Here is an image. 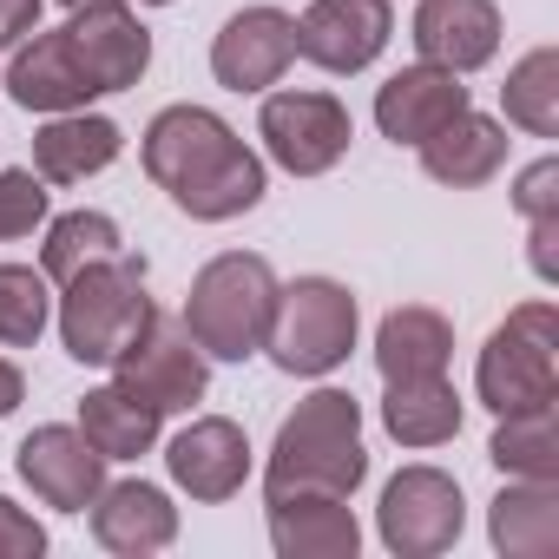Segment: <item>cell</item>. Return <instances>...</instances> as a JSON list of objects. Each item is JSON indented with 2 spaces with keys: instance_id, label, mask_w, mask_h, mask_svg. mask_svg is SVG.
I'll return each instance as SVG.
<instances>
[{
  "instance_id": "4dcf8cb0",
  "label": "cell",
  "mask_w": 559,
  "mask_h": 559,
  "mask_svg": "<svg viewBox=\"0 0 559 559\" xmlns=\"http://www.w3.org/2000/svg\"><path fill=\"white\" fill-rule=\"evenodd\" d=\"M513 211H520L526 224L559 217V158H533V165L513 178Z\"/></svg>"
},
{
  "instance_id": "7a4b0ae2",
  "label": "cell",
  "mask_w": 559,
  "mask_h": 559,
  "mask_svg": "<svg viewBox=\"0 0 559 559\" xmlns=\"http://www.w3.org/2000/svg\"><path fill=\"white\" fill-rule=\"evenodd\" d=\"M369 480V448H362V402L349 389H317L304 395L284 428H276L270 467H263V500L284 493H336L349 500Z\"/></svg>"
},
{
  "instance_id": "83f0119b",
  "label": "cell",
  "mask_w": 559,
  "mask_h": 559,
  "mask_svg": "<svg viewBox=\"0 0 559 559\" xmlns=\"http://www.w3.org/2000/svg\"><path fill=\"white\" fill-rule=\"evenodd\" d=\"M126 237L106 211H67L47 224V243H40V270H47V284H67L73 270L99 263V257H119Z\"/></svg>"
},
{
  "instance_id": "8d00e7d4",
  "label": "cell",
  "mask_w": 559,
  "mask_h": 559,
  "mask_svg": "<svg viewBox=\"0 0 559 559\" xmlns=\"http://www.w3.org/2000/svg\"><path fill=\"white\" fill-rule=\"evenodd\" d=\"M145 8H171V0H145Z\"/></svg>"
},
{
  "instance_id": "9c48e42d",
  "label": "cell",
  "mask_w": 559,
  "mask_h": 559,
  "mask_svg": "<svg viewBox=\"0 0 559 559\" xmlns=\"http://www.w3.org/2000/svg\"><path fill=\"white\" fill-rule=\"evenodd\" d=\"M376 526H382V546L402 552V559H435V552H448V546L461 539V526H467L461 480L441 474V467H402V474L382 487Z\"/></svg>"
},
{
  "instance_id": "4fadbf2b",
  "label": "cell",
  "mask_w": 559,
  "mask_h": 559,
  "mask_svg": "<svg viewBox=\"0 0 559 559\" xmlns=\"http://www.w3.org/2000/svg\"><path fill=\"white\" fill-rule=\"evenodd\" d=\"M297 60V21L284 8H243L211 40V73L230 93H270Z\"/></svg>"
},
{
  "instance_id": "7c38bea8",
  "label": "cell",
  "mask_w": 559,
  "mask_h": 559,
  "mask_svg": "<svg viewBox=\"0 0 559 559\" xmlns=\"http://www.w3.org/2000/svg\"><path fill=\"white\" fill-rule=\"evenodd\" d=\"M14 467H21V480L34 487V500L53 507V513H86V507L99 500V487H106V454H99L80 428H67V421L34 428V435L21 441Z\"/></svg>"
},
{
  "instance_id": "44dd1931",
  "label": "cell",
  "mask_w": 559,
  "mask_h": 559,
  "mask_svg": "<svg viewBox=\"0 0 559 559\" xmlns=\"http://www.w3.org/2000/svg\"><path fill=\"white\" fill-rule=\"evenodd\" d=\"M415 152H421V171H428L435 185L474 191V185H487V178L507 165V126L467 106V112H454L441 132H428Z\"/></svg>"
},
{
  "instance_id": "5bb4252c",
  "label": "cell",
  "mask_w": 559,
  "mask_h": 559,
  "mask_svg": "<svg viewBox=\"0 0 559 559\" xmlns=\"http://www.w3.org/2000/svg\"><path fill=\"white\" fill-rule=\"evenodd\" d=\"M165 467H171V480H178L191 500L217 507V500H230V493L250 480V441H243L237 421L204 415V421H191L185 435H171Z\"/></svg>"
},
{
  "instance_id": "7402d4cb",
  "label": "cell",
  "mask_w": 559,
  "mask_h": 559,
  "mask_svg": "<svg viewBox=\"0 0 559 559\" xmlns=\"http://www.w3.org/2000/svg\"><path fill=\"white\" fill-rule=\"evenodd\" d=\"M454 362V323L428 304H402L376 330V369L382 382H415V376H448Z\"/></svg>"
},
{
  "instance_id": "484cf974",
  "label": "cell",
  "mask_w": 559,
  "mask_h": 559,
  "mask_svg": "<svg viewBox=\"0 0 559 559\" xmlns=\"http://www.w3.org/2000/svg\"><path fill=\"white\" fill-rule=\"evenodd\" d=\"M487 461L507 480H559V415H552V402L526 408V415H500V428L487 441Z\"/></svg>"
},
{
  "instance_id": "e0dca14e",
  "label": "cell",
  "mask_w": 559,
  "mask_h": 559,
  "mask_svg": "<svg viewBox=\"0 0 559 559\" xmlns=\"http://www.w3.org/2000/svg\"><path fill=\"white\" fill-rule=\"evenodd\" d=\"M454 112H467V86H461V73H448V67H402L382 93H376V126H382V139H395V145H421L428 132H441Z\"/></svg>"
},
{
  "instance_id": "f1b7e54d",
  "label": "cell",
  "mask_w": 559,
  "mask_h": 559,
  "mask_svg": "<svg viewBox=\"0 0 559 559\" xmlns=\"http://www.w3.org/2000/svg\"><path fill=\"white\" fill-rule=\"evenodd\" d=\"M53 323V284L34 263H0V349H34Z\"/></svg>"
},
{
  "instance_id": "5b68a950",
  "label": "cell",
  "mask_w": 559,
  "mask_h": 559,
  "mask_svg": "<svg viewBox=\"0 0 559 559\" xmlns=\"http://www.w3.org/2000/svg\"><path fill=\"white\" fill-rule=\"evenodd\" d=\"M356 297L336 276H297V284H276V310H270V362L284 376H330L349 362L356 349Z\"/></svg>"
},
{
  "instance_id": "603a6c76",
  "label": "cell",
  "mask_w": 559,
  "mask_h": 559,
  "mask_svg": "<svg viewBox=\"0 0 559 559\" xmlns=\"http://www.w3.org/2000/svg\"><path fill=\"white\" fill-rule=\"evenodd\" d=\"M487 533L507 559L559 552V480H507L487 507Z\"/></svg>"
},
{
  "instance_id": "d6a6232c",
  "label": "cell",
  "mask_w": 559,
  "mask_h": 559,
  "mask_svg": "<svg viewBox=\"0 0 559 559\" xmlns=\"http://www.w3.org/2000/svg\"><path fill=\"white\" fill-rule=\"evenodd\" d=\"M526 257H533V276H539V284H559V217L526 224Z\"/></svg>"
},
{
  "instance_id": "9a60e30c",
  "label": "cell",
  "mask_w": 559,
  "mask_h": 559,
  "mask_svg": "<svg viewBox=\"0 0 559 559\" xmlns=\"http://www.w3.org/2000/svg\"><path fill=\"white\" fill-rule=\"evenodd\" d=\"M93 539L119 559H152L178 539V507L152 480H106L93 500Z\"/></svg>"
},
{
  "instance_id": "52a82bcc",
  "label": "cell",
  "mask_w": 559,
  "mask_h": 559,
  "mask_svg": "<svg viewBox=\"0 0 559 559\" xmlns=\"http://www.w3.org/2000/svg\"><path fill=\"white\" fill-rule=\"evenodd\" d=\"M257 139L263 152L284 165L290 178H323L343 165L356 126H349V106L336 93H270L263 112H257Z\"/></svg>"
},
{
  "instance_id": "277c9868",
  "label": "cell",
  "mask_w": 559,
  "mask_h": 559,
  "mask_svg": "<svg viewBox=\"0 0 559 559\" xmlns=\"http://www.w3.org/2000/svg\"><path fill=\"white\" fill-rule=\"evenodd\" d=\"M145 317H152V297H145V257L139 250L99 257L60 284V343L86 369H112Z\"/></svg>"
},
{
  "instance_id": "f546056e",
  "label": "cell",
  "mask_w": 559,
  "mask_h": 559,
  "mask_svg": "<svg viewBox=\"0 0 559 559\" xmlns=\"http://www.w3.org/2000/svg\"><path fill=\"white\" fill-rule=\"evenodd\" d=\"M47 224V178L40 171H0V243L34 237Z\"/></svg>"
},
{
  "instance_id": "d590c367",
  "label": "cell",
  "mask_w": 559,
  "mask_h": 559,
  "mask_svg": "<svg viewBox=\"0 0 559 559\" xmlns=\"http://www.w3.org/2000/svg\"><path fill=\"white\" fill-rule=\"evenodd\" d=\"M60 8H67V14H73V8H106V0H60Z\"/></svg>"
},
{
  "instance_id": "8fae6325",
  "label": "cell",
  "mask_w": 559,
  "mask_h": 559,
  "mask_svg": "<svg viewBox=\"0 0 559 559\" xmlns=\"http://www.w3.org/2000/svg\"><path fill=\"white\" fill-rule=\"evenodd\" d=\"M86 86L93 93H132L152 67V34L145 21L126 8V0H106V8H73V21L60 27Z\"/></svg>"
},
{
  "instance_id": "2e32d148",
  "label": "cell",
  "mask_w": 559,
  "mask_h": 559,
  "mask_svg": "<svg viewBox=\"0 0 559 559\" xmlns=\"http://www.w3.org/2000/svg\"><path fill=\"white\" fill-rule=\"evenodd\" d=\"M415 53L428 67H448V73H480L500 53V8L493 0H421Z\"/></svg>"
},
{
  "instance_id": "836d02e7",
  "label": "cell",
  "mask_w": 559,
  "mask_h": 559,
  "mask_svg": "<svg viewBox=\"0 0 559 559\" xmlns=\"http://www.w3.org/2000/svg\"><path fill=\"white\" fill-rule=\"evenodd\" d=\"M40 8L47 0H0V47H21L40 27Z\"/></svg>"
},
{
  "instance_id": "8992f818",
  "label": "cell",
  "mask_w": 559,
  "mask_h": 559,
  "mask_svg": "<svg viewBox=\"0 0 559 559\" xmlns=\"http://www.w3.org/2000/svg\"><path fill=\"white\" fill-rule=\"evenodd\" d=\"M474 389L493 415H526L559 402V310L552 304H520L480 349Z\"/></svg>"
},
{
  "instance_id": "6da1fadb",
  "label": "cell",
  "mask_w": 559,
  "mask_h": 559,
  "mask_svg": "<svg viewBox=\"0 0 559 559\" xmlns=\"http://www.w3.org/2000/svg\"><path fill=\"white\" fill-rule=\"evenodd\" d=\"M145 178L198 224H230L263 204V158L211 112V106H165L145 126Z\"/></svg>"
},
{
  "instance_id": "ffe728a7",
  "label": "cell",
  "mask_w": 559,
  "mask_h": 559,
  "mask_svg": "<svg viewBox=\"0 0 559 559\" xmlns=\"http://www.w3.org/2000/svg\"><path fill=\"white\" fill-rule=\"evenodd\" d=\"M119 145H126V132L112 119L86 112V106L80 112H47V126L34 132V171L47 185H86L93 171H106L119 158Z\"/></svg>"
},
{
  "instance_id": "ac0fdd59",
  "label": "cell",
  "mask_w": 559,
  "mask_h": 559,
  "mask_svg": "<svg viewBox=\"0 0 559 559\" xmlns=\"http://www.w3.org/2000/svg\"><path fill=\"white\" fill-rule=\"evenodd\" d=\"M270 546L284 559H356L362 526L336 493H284L270 500Z\"/></svg>"
},
{
  "instance_id": "4316f807",
  "label": "cell",
  "mask_w": 559,
  "mask_h": 559,
  "mask_svg": "<svg viewBox=\"0 0 559 559\" xmlns=\"http://www.w3.org/2000/svg\"><path fill=\"white\" fill-rule=\"evenodd\" d=\"M500 106H507V126H520L533 139H559V47H533L507 73Z\"/></svg>"
},
{
  "instance_id": "3957f363",
  "label": "cell",
  "mask_w": 559,
  "mask_h": 559,
  "mask_svg": "<svg viewBox=\"0 0 559 559\" xmlns=\"http://www.w3.org/2000/svg\"><path fill=\"white\" fill-rule=\"evenodd\" d=\"M270 310H276V270L257 250L211 257L185 290V330L211 362H250L270 336Z\"/></svg>"
},
{
  "instance_id": "30bf717a",
  "label": "cell",
  "mask_w": 559,
  "mask_h": 559,
  "mask_svg": "<svg viewBox=\"0 0 559 559\" xmlns=\"http://www.w3.org/2000/svg\"><path fill=\"white\" fill-rule=\"evenodd\" d=\"M395 34V8L389 0H310L304 21H297V53L323 73H362L382 60Z\"/></svg>"
},
{
  "instance_id": "d4e9b609",
  "label": "cell",
  "mask_w": 559,
  "mask_h": 559,
  "mask_svg": "<svg viewBox=\"0 0 559 559\" xmlns=\"http://www.w3.org/2000/svg\"><path fill=\"white\" fill-rule=\"evenodd\" d=\"M382 428L402 448H441L461 435V395L448 376H415V382H389L382 395Z\"/></svg>"
},
{
  "instance_id": "1f68e13d",
  "label": "cell",
  "mask_w": 559,
  "mask_h": 559,
  "mask_svg": "<svg viewBox=\"0 0 559 559\" xmlns=\"http://www.w3.org/2000/svg\"><path fill=\"white\" fill-rule=\"evenodd\" d=\"M40 552H47V526L0 493V559H40Z\"/></svg>"
},
{
  "instance_id": "cb8c5ba5",
  "label": "cell",
  "mask_w": 559,
  "mask_h": 559,
  "mask_svg": "<svg viewBox=\"0 0 559 559\" xmlns=\"http://www.w3.org/2000/svg\"><path fill=\"white\" fill-rule=\"evenodd\" d=\"M158 408L145 395H132L126 382H106V389H86L80 395V435L106 454V461H139L152 441H158Z\"/></svg>"
},
{
  "instance_id": "e575fe53",
  "label": "cell",
  "mask_w": 559,
  "mask_h": 559,
  "mask_svg": "<svg viewBox=\"0 0 559 559\" xmlns=\"http://www.w3.org/2000/svg\"><path fill=\"white\" fill-rule=\"evenodd\" d=\"M21 395H27V382H21V369L0 356V421H8L14 408H21Z\"/></svg>"
},
{
  "instance_id": "d6986e66",
  "label": "cell",
  "mask_w": 559,
  "mask_h": 559,
  "mask_svg": "<svg viewBox=\"0 0 559 559\" xmlns=\"http://www.w3.org/2000/svg\"><path fill=\"white\" fill-rule=\"evenodd\" d=\"M0 86H8L14 106H27V112H80L86 99H99V93L86 86V73H80V60H73V47H67L60 27H53V34L34 27V40L14 47L8 80H0Z\"/></svg>"
},
{
  "instance_id": "ba28073f",
  "label": "cell",
  "mask_w": 559,
  "mask_h": 559,
  "mask_svg": "<svg viewBox=\"0 0 559 559\" xmlns=\"http://www.w3.org/2000/svg\"><path fill=\"white\" fill-rule=\"evenodd\" d=\"M112 382H126V389H132V395H145L158 415H171V408H191V402H204L211 356L191 343L185 317H165V310H152V317L139 323V336L119 349V362H112Z\"/></svg>"
}]
</instances>
